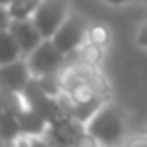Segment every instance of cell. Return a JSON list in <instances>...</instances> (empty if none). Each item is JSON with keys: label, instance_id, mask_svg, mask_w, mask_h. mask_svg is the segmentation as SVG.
I'll list each match as a JSON object with an SVG mask.
<instances>
[{"label": "cell", "instance_id": "6da1fadb", "mask_svg": "<svg viewBox=\"0 0 147 147\" xmlns=\"http://www.w3.org/2000/svg\"><path fill=\"white\" fill-rule=\"evenodd\" d=\"M89 133H93L101 143L115 145L123 137V119L113 107H101L85 127Z\"/></svg>", "mask_w": 147, "mask_h": 147}, {"label": "cell", "instance_id": "7a4b0ae2", "mask_svg": "<svg viewBox=\"0 0 147 147\" xmlns=\"http://www.w3.org/2000/svg\"><path fill=\"white\" fill-rule=\"evenodd\" d=\"M67 16H69V0H42L32 20L45 38H53Z\"/></svg>", "mask_w": 147, "mask_h": 147}, {"label": "cell", "instance_id": "3957f363", "mask_svg": "<svg viewBox=\"0 0 147 147\" xmlns=\"http://www.w3.org/2000/svg\"><path fill=\"white\" fill-rule=\"evenodd\" d=\"M65 53L55 45L53 38H45L30 55H28V69L34 77H42L55 73L63 63Z\"/></svg>", "mask_w": 147, "mask_h": 147}, {"label": "cell", "instance_id": "277c9868", "mask_svg": "<svg viewBox=\"0 0 147 147\" xmlns=\"http://www.w3.org/2000/svg\"><path fill=\"white\" fill-rule=\"evenodd\" d=\"M85 34H87V24H85V20H83L81 16L69 14V16L65 18V22L59 26V30L55 32L53 40H55V45H57L65 55H69V53H73V51L81 45V40L85 38Z\"/></svg>", "mask_w": 147, "mask_h": 147}, {"label": "cell", "instance_id": "5b68a950", "mask_svg": "<svg viewBox=\"0 0 147 147\" xmlns=\"http://www.w3.org/2000/svg\"><path fill=\"white\" fill-rule=\"evenodd\" d=\"M8 30L14 34V38L20 45L22 55H26V57L45 40V36L40 34V30L36 28V24H34L32 18H12Z\"/></svg>", "mask_w": 147, "mask_h": 147}, {"label": "cell", "instance_id": "8992f818", "mask_svg": "<svg viewBox=\"0 0 147 147\" xmlns=\"http://www.w3.org/2000/svg\"><path fill=\"white\" fill-rule=\"evenodd\" d=\"M30 77H32V73L28 69V63L12 61L6 65H0V89H4V91L22 93V89L26 87Z\"/></svg>", "mask_w": 147, "mask_h": 147}, {"label": "cell", "instance_id": "52a82bcc", "mask_svg": "<svg viewBox=\"0 0 147 147\" xmlns=\"http://www.w3.org/2000/svg\"><path fill=\"white\" fill-rule=\"evenodd\" d=\"M83 131H87V129H83V123L71 117V119H67L63 123L49 125V139L57 147H73L75 141H77V137Z\"/></svg>", "mask_w": 147, "mask_h": 147}, {"label": "cell", "instance_id": "ba28073f", "mask_svg": "<svg viewBox=\"0 0 147 147\" xmlns=\"http://www.w3.org/2000/svg\"><path fill=\"white\" fill-rule=\"evenodd\" d=\"M20 55H22V51H20V45L14 38V34L8 28L6 30H0V65L18 61Z\"/></svg>", "mask_w": 147, "mask_h": 147}, {"label": "cell", "instance_id": "9c48e42d", "mask_svg": "<svg viewBox=\"0 0 147 147\" xmlns=\"http://www.w3.org/2000/svg\"><path fill=\"white\" fill-rule=\"evenodd\" d=\"M18 123H20V131L22 135H38L47 129V121L30 107H26L20 115H18Z\"/></svg>", "mask_w": 147, "mask_h": 147}, {"label": "cell", "instance_id": "30bf717a", "mask_svg": "<svg viewBox=\"0 0 147 147\" xmlns=\"http://www.w3.org/2000/svg\"><path fill=\"white\" fill-rule=\"evenodd\" d=\"M20 135H22V131H20L18 115L0 111V137L4 141H8V143H14Z\"/></svg>", "mask_w": 147, "mask_h": 147}, {"label": "cell", "instance_id": "8fae6325", "mask_svg": "<svg viewBox=\"0 0 147 147\" xmlns=\"http://www.w3.org/2000/svg\"><path fill=\"white\" fill-rule=\"evenodd\" d=\"M42 0H12L8 4V12L12 18H32Z\"/></svg>", "mask_w": 147, "mask_h": 147}, {"label": "cell", "instance_id": "7c38bea8", "mask_svg": "<svg viewBox=\"0 0 147 147\" xmlns=\"http://www.w3.org/2000/svg\"><path fill=\"white\" fill-rule=\"evenodd\" d=\"M24 109H26V107L22 105V99L18 97V93L0 89V111L12 113V115H20Z\"/></svg>", "mask_w": 147, "mask_h": 147}, {"label": "cell", "instance_id": "4fadbf2b", "mask_svg": "<svg viewBox=\"0 0 147 147\" xmlns=\"http://www.w3.org/2000/svg\"><path fill=\"white\" fill-rule=\"evenodd\" d=\"M69 95H71L77 103H87V101H93V99L99 97V95H97V89H95L91 83H87V81H81L77 87H73V89L69 91Z\"/></svg>", "mask_w": 147, "mask_h": 147}, {"label": "cell", "instance_id": "5bb4252c", "mask_svg": "<svg viewBox=\"0 0 147 147\" xmlns=\"http://www.w3.org/2000/svg\"><path fill=\"white\" fill-rule=\"evenodd\" d=\"M47 93L42 91V85H40V79L38 77H30V81L26 83V87L22 89V97H24V103L30 107L34 101H38L40 97H45Z\"/></svg>", "mask_w": 147, "mask_h": 147}, {"label": "cell", "instance_id": "9a60e30c", "mask_svg": "<svg viewBox=\"0 0 147 147\" xmlns=\"http://www.w3.org/2000/svg\"><path fill=\"white\" fill-rule=\"evenodd\" d=\"M40 79V85H42V91L51 97H59L61 91H63V81H61V75L57 73H49V75H42L38 77Z\"/></svg>", "mask_w": 147, "mask_h": 147}, {"label": "cell", "instance_id": "2e32d148", "mask_svg": "<svg viewBox=\"0 0 147 147\" xmlns=\"http://www.w3.org/2000/svg\"><path fill=\"white\" fill-rule=\"evenodd\" d=\"M87 38H89V42L105 47L109 42V38H111V32H109V28L105 24H93V26L87 28Z\"/></svg>", "mask_w": 147, "mask_h": 147}, {"label": "cell", "instance_id": "e0dca14e", "mask_svg": "<svg viewBox=\"0 0 147 147\" xmlns=\"http://www.w3.org/2000/svg\"><path fill=\"white\" fill-rule=\"evenodd\" d=\"M81 59H83V63H87V65H91V67L99 65L101 59H103V47H99V45H95V42L85 45V47L81 49Z\"/></svg>", "mask_w": 147, "mask_h": 147}, {"label": "cell", "instance_id": "ac0fdd59", "mask_svg": "<svg viewBox=\"0 0 147 147\" xmlns=\"http://www.w3.org/2000/svg\"><path fill=\"white\" fill-rule=\"evenodd\" d=\"M99 139L93 135V133H89V131H83L79 137H77V141H75V145L73 147H99Z\"/></svg>", "mask_w": 147, "mask_h": 147}, {"label": "cell", "instance_id": "d6986e66", "mask_svg": "<svg viewBox=\"0 0 147 147\" xmlns=\"http://www.w3.org/2000/svg\"><path fill=\"white\" fill-rule=\"evenodd\" d=\"M123 147H147V133H137L125 141Z\"/></svg>", "mask_w": 147, "mask_h": 147}, {"label": "cell", "instance_id": "ffe728a7", "mask_svg": "<svg viewBox=\"0 0 147 147\" xmlns=\"http://www.w3.org/2000/svg\"><path fill=\"white\" fill-rule=\"evenodd\" d=\"M10 22H12V16L8 12V6L0 4V30H6L10 26Z\"/></svg>", "mask_w": 147, "mask_h": 147}, {"label": "cell", "instance_id": "44dd1931", "mask_svg": "<svg viewBox=\"0 0 147 147\" xmlns=\"http://www.w3.org/2000/svg\"><path fill=\"white\" fill-rule=\"evenodd\" d=\"M137 45L147 49V22H145V24L139 28V32H137Z\"/></svg>", "mask_w": 147, "mask_h": 147}, {"label": "cell", "instance_id": "7402d4cb", "mask_svg": "<svg viewBox=\"0 0 147 147\" xmlns=\"http://www.w3.org/2000/svg\"><path fill=\"white\" fill-rule=\"evenodd\" d=\"M28 139H30V147H51V143H47L38 137H28Z\"/></svg>", "mask_w": 147, "mask_h": 147}, {"label": "cell", "instance_id": "603a6c76", "mask_svg": "<svg viewBox=\"0 0 147 147\" xmlns=\"http://www.w3.org/2000/svg\"><path fill=\"white\" fill-rule=\"evenodd\" d=\"M105 2H109V4H125V2H129V0H105Z\"/></svg>", "mask_w": 147, "mask_h": 147}, {"label": "cell", "instance_id": "cb8c5ba5", "mask_svg": "<svg viewBox=\"0 0 147 147\" xmlns=\"http://www.w3.org/2000/svg\"><path fill=\"white\" fill-rule=\"evenodd\" d=\"M10 2H12V0H0V4H4V6H8Z\"/></svg>", "mask_w": 147, "mask_h": 147}, {"label": "cell", "instance_id": "d4e9b609", "mask_svg": "<svg viewBox=\"0 0 147 147\" xmlns=\"http://www.w3.org/2000/svg\"><path fill=\"white\" fill-rule=\"evenodd\" d=\"M139 133H147V125H143V127L139 129Z\"/></svg>", "mask_w": 147, "mask_h": 147}, {"label": "cell", "instance_id": "484cf974", "mask_svg": "<svg viewBox=\"0 0 147 147\" xmlns=\"http://www.w3.org/2000/svg\"><path fill=\"white\" fill-rule=\"evenodd\" d=\"M145 2H147V0H145Z\"/></svg>", "mask_w": 147, "mask_h": 147}, {"label": "cell", "instance_id": "4316f807", "mask_svg": "<svg viewBox=\"0 0 147 147\" xmlns=\"http://www.w3.org/2000/svg\"><path fill=\"white\" fill-rule=\"evenodd\" d=\"M99 147H101V145H99Z\"/></svg>", "mask_w": 147, "mask_h": 147}]
</instances>
